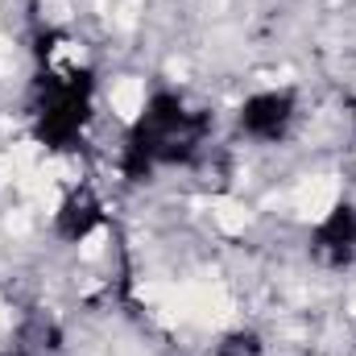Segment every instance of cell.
I'll return each instance as SVG.
<instances>
[{
    "mask_svg": "<svg viewBox=\"0 0 356 356\" xmlns=\"http://www.w3.org/2000/svg\"><path fill=\"white\" fill-rule=\"evenodd\" d=\"M261 353H266V340L253 327H236V332L220 336V344H216L211 356H261Z\"/></svg>",
    "mask_w": 356,
    "mask_h": 356,
    "instance_id": "obj_6",
    "label": "cell"
},
{
    "mask_svg": "<svg viewBox=\"0 0 356 356\" xmlns=\"http://www.w3.org/2000/svg\"><path fill=\"white\" fill-rule=\"evenodd\" d=\"M311 257L323 269H348L356 257V207L348 199H340L307 236Z\"/></svg>",
    "mask_w": 356,
    "mask_h": 356,
    "instance_id": "obj_4",
    "label": "cell"
},
{
    "mask_svg": "<svg viewBox=\"0 0 356 356\" xmlns=\"http://www.w3.org/2000/svg\"><path fill=\"white\" fill-rule=\"evenodd\" d=\"M294 116H298V95L290 88H269V91H253L241 108H236V124L245 137L253 141H282L290 129H294Z\"/></svg>",
    "mask_w": 356,
    "mask_h": 356,
    "instance_id": "obj_3",
    "label": "cell"
},
{
    "mask_svg": "<svg viewBox=\"0 0 356 356\" xmlns=\"http://www.w3.org/2000/svg\"><path fill=\"white\" fill-rule=\"evenodd\" d=\"M91 95L95 75L88 67H46L33 83V137L46 149H75L91 120Z\"/></svg>",
    "mask_w": 356,
    "mask_h": 356,
    "instance_id": "obj_2",
    "label": "cell"
},
{
    "mask_svg": "<svg viewBox=\"0 0 356 356\" xmlns=\"http://www.w3.org/2000/svg\"><path fill=\"white\" fill-rule=\"evenodd\" d=\"M108 211H104V199L91 191V186H75L63 195L58 211H54V236L67 241V245H79L88 241L95 228H104Z\"/></svg>",
    "mask_w": 356,
    "mask_h": 356,
    "instance_id": "obj_5",
    "label": "cell"
},
{
    "mask_svg": "<svg viewBox=\"0 0 356 356\" xmlns=\"http://www.w3.org/2000/svg\"><path fill=\"white\" fill-rule=\"evenodd\" d=\"M348 116H353V129H356V99H348Z\"/></svg>",
    "mask_w": 356,
    "mask_h": 356,
    "instance_id": "obj_8",
    "label": "cell"
},
{
    "mask_svg": "<svg viewBox=\"0 0 356 356\" xmlns=\"http://www.w3.org/2000/svg\"><path fill=\"white\" fill-rule=\"evenodd\" d=\"M211 133V112L191 108L178 91H154L124 133L120 175L129 182H145L158 166H186L203 154Z\"/></svg>",
    "mask_w": 356,
    "mask_h": 356,
    "instance_id": "obj_1",
    "label": "cell"
},
{
    "mask_svg": "<svg viewBox=\"0 0 356 356\" xmlns=\"http://www.w3.org/2000/svg\"><path fill=\"white\" fill-rule=\"evenodd\" d=\"M0 356H33V353H29V348H4Z\"/></svg>",
    "mask_w": 356,
    "mask_h": 356,
    "instance_id": "obj_7",
    "label": "cell"
}]
</instances>
